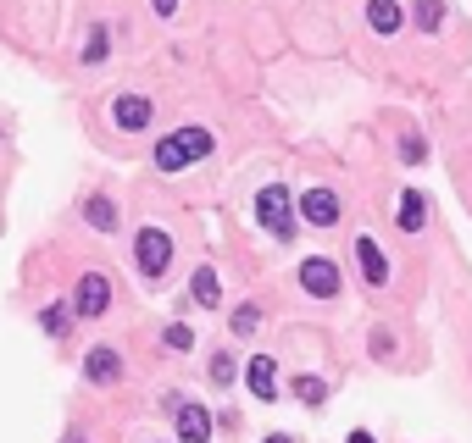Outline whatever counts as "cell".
Segmentation results:
<instances>
[{
    "instance_id": "obj_1",
    "label": "cell",
    "mask_w": 472,
    "mask_h": 443,
    "mask_svg": "<svg viewBox=\"0 0 472 443\" xmlns=\"http://www.w3.org/2000/svg\"><path fill=\"white\" fill-rule=\"evenodd\" d=\"M212 133L206 128H178V133H167L162 144H156V167L162 172H178V167H189V161H200V156H212Z\"/></svg>"
},
{
    "instance_id": "obj_2",
    "label": "cell",
    "mask_w": 472,
    "mask_h": 443,
    "mask_svg": "<svg viewBox=\"0 0 472 443\" xmlns=\"http://www.w3.org/2000/svg\"><path fill=\"white\" fill-rule=\"evenodd\" d=\"M256 216H261L267 233L295 239V205H289V189H284V183H267V189L256 194Z\"/></svg>"
},
{
    "instance_id": "obj_3",
    "label": "cell",
    "mask_w": 472,
    "mask_h": 443,
    "mask_svg": "<svg viewBox=\"0 0 472 443\" xmlns=\"http://www.w3.org/2000/svg\"><path fill=\"white\" fill-rule=\"evenodd\" d=\"M133 255H140V272H145V277H162V272L173 266V239H167V228H145Z\"/></svg>"
},
{
    "instance_id": "obj_4",
    "label": "cell",
    "mask_w": 472,
    "mask_h": 443,
    "mask_svg": "<svg viewBox=\"0 0 472 443\" xmlns=\"http://www.w3.org/2000/svg\"><path fill=\"white\" fill-rule=\"evenodd\" d=\"M106 305H111V283H106V272H84L79 300H73V316L95 322V316H106Z\"/></svg>"
},
{
    "instance_id": "obj_5",
    "label": "cell",
    "mask_w": 472,
    "mask_h": 443,
    "mask_svg": "<svg viewBox=\"0 0 472 443\" xmlns=\"http://www.w3.org/2000/svg\"><path fill=\"white\" fill-rule=\"evenodd\" d=\"M300 288L317 294V300H333V294H340V266L322 261V255H311V261L300 266Z\"/></svg>"
},
{
    "instance_id": "obj_6",
    "label": "cell",
    "mask_w": 472,
    "mask_h": 443,
    "mask_svg": "<svg viewBox=\"0 0 472 443\" xmlns=\"http://www.w3.org/2000/svg\"><path fill=\"white\" fill-rule=\"evenodd\" d=\"M111 122H117L122 133L151 128V100H145V95H117V100H111Z\"/></svg>"
},
{
    "instance_id": "obj_7",
    "label": "cell",
    "mask_w": 472,
    "mask_h": 443,
    "mask_svg": "<svg viewBox=\"0 0 472 443\" xmlns=\"http://www.w3.org/2000/svg\"><path fill=\"white\" fill-rule=\"evenodd\" d=\"M300 216L311 222V228H328V222L340 216V194H333V189H306L300 194Z\"/></svg>"
},
{
    "instance_id": "obj_8",
    "label": "cell",
    "mask_w": 472,
    "mask_h": 443,
    "mask_svg": "<svg viewBox=\"0 0 472 443\" xmlns=\"http://www.w3.org/2000/svg\"><path fill=\"white\" fill-rule=\"evenodd\" d=\"M178 443H212V416H206V405H178Z\"/></svg>"
},
{
    "instance_id": "obj_9",
    "label": "cell",
    "mask_w": 472,
    "mask_h": 443,
    "mask_svg": "<svg viewBox=\"0 0 472 443\" xmlns=\"http://www.w3.org/2000/svg\"><path fill=\"white\" fill-rule=\"evenodd\" d=\"M84 377H89V383H117V377H122V355H117V349H89Z\"/></svg>"
},
{
    "instance_id": "obj_10",
    "label": "cell",
    "mask_w": 472,
    "mask_h": 443,
    "mask_svg": "<svg viewBox=\"0 0 472 443\" xmlns=\"http://www.w3.org/2000/svg\"><path fill=\"white\" fill-rule=\"evenodd\" d=\"M356 266L367 272V283H389V261H383V250L372 239H356Z\"/></svg>"
},
{
    "instance_id": "obj_11",
    "label": "cell",
    "mask_w": 472,
    "mask_h": 443,
    "mask_svg": "<svg viewBox=\"0 0 472 443\" xmlns=\"http://www.w3.org/2000/svg\"><path fill=\"white\" fill-rule=\"evenodd\" d=\"M245 377H250V394H256V399H273V394H278V372H273V360H267V355L250 360Z\"/></svg>"
},
{
    "instance_id": "obj_12",
    "label": "cell",
    "mask_w": 472,
    "mask_h": 443,
    "mask_svg": "<svg viewBox=\"0 0 472 443\" xmlns=\"http://www.w3.org/2000/svg\"><path fill=\"white\" fill-rule=\"evenodd\" d=\"M394 216H400V228H406V233H417L423 222H428V200L417 189H406V194H400V205H394Z\"/></svg>"
},
{
    "instance_id": "obj_13",
    "label": "cell",
    "mask_w": 472,
    "mask_h": 443,
    "mask_svg": "<svg viewBox=\"0 0 472 443\" xmlns=\"http://www.w3.org/2000/svg\"><path fill=\"white\" fill-rule=\"evenodd\" d=\"M400 0H367V23H372V34H394L400 28Z\"/></svg>"
},
{
    "instance_id": "obj_14",
    "label": "cell",
    "mask_w": 472,
    "mask_h": 443,
    "mask_svg": "<svg viewBox=\"0 0 472 443\" xmlns=\"http://www.w3.org/2000/svg\"><path fill=\"white\" fill-rule=\"evenodd\" d=\"M84 222H89L95 233H111V228H117V205H111L106 194H95V200L84 205Z\"/></svg>"
},
{
    "instance_id": "obj_15",
    "label": "cell",
    "mask_w": 472,
    "mask_h": 443,
    "mask_svg": "<svg viewBox=\"0 0 472 443\" xmlns=\"http://www.w3.org/2000/svg\"><path fill=\"white\" fill-rule=\"evenodd\" d=\"M194 300L206 305V311L223 300V288H217V272H212V266H200V272H194Z\"/></svg>"
},
{
    "instance_id": "obj_16",
    "label": "cell",
    "mask_w": 472,
    "mask_h": 443,
    "mask_svg": "<svg viewBox=\"0 0 472 443\" xmlns=\"http://www.w3.org/2000/svg\"><path fill=\"white\" fill-rule=\"evenodd\" d=\"M439 23H445V0H417V28H428V34H434Z\"/></svg>"
},
{
    "instance_id": "obj_17",
    "label": "cell",
    "mask_w": 472,
    "mask_h": 443,
    "mask_svg": "<svg viewBox=\"0 0 472 443\" xmlns=\"http://www.w3.org/2000/svg\"><path fill=\"white\" fill-rule=\"evenodd\" d=\"M295 394H300L306 405H322V399H328V388H322V377H300V383H295Z\"/></svg>"
},
{
    "instance_id": "obj_18",
    "label": "cell",
    "mask_w": 472,
    "mask_h": 443,
    "mask_svg": "<svg viewBox=\"0 0 472 443\" xmlns=\"http://www.w3.org/2000/svg\"><path fill=\"white\" fill-rule=\"evenodd\" d=\"M256 327H261V311L256 305H239L234 311V333H256Z\"/></svg>"
},
{
    "instance_id": "obj_19",
    "label": "cell",
    "mask_w": 472,
    "mask_h": 443,
    "mask_svg": "<svg viewBox=\"0 0 472 443\" xmlns=\"http://www.w3.org/2000/svg\"><path fill=\"white\" fill-rule=\"evenodd\" d=\"M84 61H89V67H95V61H106V28H95V34H89V50H84Z\"/></svg>"
},
{
    "instance_id": "obj_20",
    "label": "cell",
    "mask_w": 472,
    "mask_h": 443,
    "mask_svg": "<svg viewBox=\"0 0 472 443\" xmlns=\"http://www.w3.org/2000/svg\"><path fill=\"white\" fill-rule=\"evenodd\" d=\"M400 156H406V161H412V167H417V161H423V156H428V150H423V139H406V144H400Z\"/></svg>"
},
{
    "instance_id": "obj_21",
    "label": "cell",
    "mask_w": 472,
    "mask_h": 443,
    "mask_svg": "<svg viewBox=\"0 0 472 443\" xmlns=\"http://www.w3.org/2000/svg\"><path fill=\"white\" fill-rule=\"evenodd\" d=\"M61 327H67V311H61V305H50V311H45V333H61Z\"/></svg>"
},
{
    "instance_id": "obj_22",
    "label": "cell",
    "mask_w": 472,
    "mask_h": 443,
    "mask_svg": "<svg viewBox=\"0 0 472 443\" xmlns=\"http://www.w3.org/2000/svg\"><path fill=\"white\" fill-rule=\"evenodd\" d=\"M212 377H217V383H234V360H228V355H217V366H212Z\"/></svg>"
},
{
    "instance_id": "obj_23",
    "label": "cell",
    "mask_w": 472,
    "mask_h": 443,
    "mask_svg": "<svg viewBox=\"0 0 472 443\" xmlns=\"http://www.w3.org/2000/svg\"><path fill=\"white\" fill-rule=\"evenodd\" d=\"M167 344H173V349H189L194 338H189V327H167Z\"/></svg>"
},
{
    "instance_id": "obj_24",
    "label": "cell",
    "mask_w": 472,
    "mask_h": 443,
    "mask_svg": "<svg viewBox=\"0 0 472 443\" xmlns=\"http://www.w3.org/2000/svg\"><path fill=\"white\" fill-rule=\"evenodd\" d=\"M151 6H156V17H173V12H178V0H151Z\"/></svg>"
},
{
    "instance_id": "obj_25",
    "label": "cell",
    "mask_w": 472,
    "mask_h": 443,
    "mask_svg": "<svg viewBox=\"0 0 472 443\" xmlns=\"http://www.w3.org/2000/svg\"><path fill=\"white\" fill-rule=\"evenodd\" d=\"M261 443H295V438L289 432H273V438H261Z\"/></svg>"
},
{
    "instance_id": "obj_26",
    "label": "cell",
    "mask_w": 472,
    "mask_h": 443,
    "mask_svg": "<svg viewBox=\"0 0 472 443\" xmlns=\"http://www.w3.org/2000/svg\"><path fill=\"white\" fill-rule=\"evenodd\" d=\"M79 443H84V438H79Z\"/></svg>"
}]
</instances>
